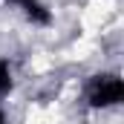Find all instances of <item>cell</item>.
<instances>
[{
  "mask_svg": "<svg viewBox=\"0 0 124 124\" xmlns=\"http://www.w3.org/2000/svg\"><path fill=\"white\" fill-rule=\"evenodd\" d=\"M121 98H124L121 78H116V75H101V78H95L93 90H90V104H93V107H113V104H118Z\"/></svg>",
  "mask_w": 124,
  "mask_h": 124,
  "instance_id": "6da1fadb",
  "label": "cell"
},
{
  "mask_svg": "<svg viewBox=\"0 0 124 124\" xmlns=\"http://www.w3.org/2000/svg\"><path fill=\"white\" fill-rule=\"evenodd\" d=\"M12 3H17L26 12L29 20H35V23H49V12H46V6L40 0H12Z\"/></svg>",
  "mask_w": 124,
  "mask_h": 124,
  "instance_id": "7a4b0ae2",
  "label": "cell"
},
{
  "mask_svg": "<svg viewBox=\"0 0 124 124\" xmlns=\"http://www.w3.org/2000/svg\"><path fill=\"white\" fill-rule=\"evenodd\" d=\"M9 90H12V66L0 58V95H6Z\"/></svg>",
  "mask_w": 124,
  "mask_h": 124,
  "instance_id": "3957f363",
  "label": "cell"
},
{
  "mask_svg": "<svg viewBox=\"0 0 124 124\" xmlns=\"http://www.w3.org/2000/svg\"><path fill=\"white\" fill-rule=\"evenodd\" d=\"M0 124H6V116H3V110H0Z\"/></svg>",
  "mask_w": 124,
  "mask_h": 124,
  "instance_id": "277c9868",
  "label": "cell"
}]
</instances>
